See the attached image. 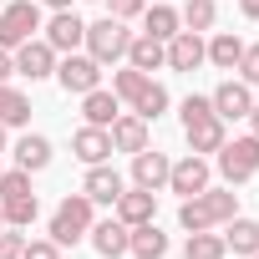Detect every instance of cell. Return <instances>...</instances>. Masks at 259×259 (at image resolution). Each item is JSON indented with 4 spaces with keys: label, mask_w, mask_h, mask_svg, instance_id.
Returning a JSON list of instances; mask_svg holds the SVG:
<instances>
[{
    "label": "cell",
    "mask_w": 259,
    "mask_h": 259,
    "mask_svg": "<svg viewBox=\"0 0 259 259\" xmlns=\"http://www.w3.org/2000/svg\"><path fill=\"white\" fill-rule=\"evenodd\" d=\"M168 188H173V193H183V198L203 193V188H208V163H203L198 153H188L183 163H173V168H168Z\"/></svg>",
    "instance_id": "obj_14"
},
{
    "label": "cell",
    "mask_w": 259,
    "mask_h": 259,
    "mask_svg": "<svg viewBox=\"0 0 259 259\" xmlns=\"http://www.w3.org/2000/svg\"><path fill=\"white\" fill-rule=\"evenodd\" d=\"M117 112H122V107H117V92L92 87V92L81 97V117H87L92 127H112V122H117Z\"/></svg>",
    "instance_id": "obj_22"
},
{
    "label": "cell",
    "mask_w": 259,
    "mask_h": 259,
    "mask_svg": "<svg viewBox=\"0 0 259 259\" xmlns=\"http://www.w3.org/2000/svg\"><path fill=\"white\" fill-rule=\"evenodd\" d=\"M41 6H51V11H71V0H41Z\"/></svg>",
    "instance_id": "obj_37"
},
{
    "label": "cell",
    "mask_w": 259,
    "mask_h": 259,
    "mask_svg": "<svg viewBox=\"0 0 259 259\" xmlns=\"http://www.w3.org/2000/svg\"><path fill=\"white\" fill-rule=\"evenodd\" d=\"M239 56H244V41H239V36L219 31V36L208 41V61H213L219 71H234V66H239Z\"/></svg>",
    "instance_id": "obj_28"
},
{
    "label": "cell",
    "mask_w": 259,
    "mask_h": 259,
    "mask_svg": "<svg viewBox=\"0 0 259 259\" xmlns=\"http://www.w3.org/2000/svg\"><path fill=\"white\" fill-rule=\"evenodd\" d=\"M219 173L229 178V188H234V183H249V178L259 173V138L249 133V138L224 143V148H219Z\"/></svg>",
    "instance_id": "obj_7"
},
{
    "label": "cell",
    "mask_w": 259,
    "mask_h": 259,
    "mask_svg": "<svg viewBox=\"0 0 259 259\" xmlns=\"http://www.w3.org/2000/svg\"><path fill=\"white\" fill-rule=\"evenodd\" d=\"M56 81L66 87V92H76V97H87L92 87H102V61H92V56H66L61 66H56Z\"/></svg>",
    "instance_id": "obj_9"
},
{
    "label": "cell",
    "mask_w": 259,
    "mask_h": 259,
    "mask_svg": "<svg viewBox=\"0 0 259 259\" xmlns=\"http://www.w3.org/2000/svg\"><path fill=\"white\" fill-rule=\"evenodd\" d=\"M183 16V31H213V21H219V6H213V0H188V6L178 11Z\"/></svg>",
    "instance_id": "obj_30"
},
{
    "label": "cell",
    "mask_w": 259,
    "mask_h": 259,
    "mask_svg": "<svg viewBox=\"0 0 259 259\" xmlns=\"http://www.w3.org/2000/svg\"><path fill=\"white\" fill-rule=\"evenodd\" d=\"M143 21H148V36H153V41H173L178 26H183V16H178L173 6H153V11H143Z\"/></svg>",
    "instance_id": "obj_27"
},
{
    "label": "cell",
    "mask_w": 259,
    "mask_h": 259,
    "mask_svg": "<svg viewBox=\"0 0 259 259\" xmlns=\"http://www.w3.org/2000/svg\"><path fill=\"white\" fill-rule=\"evenodd\" d=\"M254 259H259V254H254Z\"/></svg>",
    "instance_id": "obj_41"
},
{
    "label": "cell",
    "mask_w": 259,
    "mask_h": 259,
    "mask_svg": "<svg viewBox=\"0 0 259 259\" xmlns=\"http://www.w3.org/2000/svg\"><path fill=\"white\" fill-rule=\"evenodd\" d=\"M26 122H31V97L0 81V127H26Z\"/></svg>",
    "instance_id": "obj_24"
},
{
    "label": "cell",
    "mask_w": 259,
    "mask_h": 259,
    "mask_svg": "<svg viewBox=\"0 0 259 259\" xmlns=\"http://www.w3.org/2000/svg\"><path fill=\"white\" fill-rule=\"evenodd\" d=\"M107 138H112V153H143L148 148V117H122L117 112V122L107 127Z\"/></svg>",
    "instance_id": "obj_15"
},
{
    "label": "cell",
    "mask_w": 259,
    "mask_h": 259,
    "mask_svg": "<svg viewBox=\"0 0 259 259\" xmlns=\"http://www.w3.org/2000/svg\"><path fill=\"white\" fill-rule=\"evenodd\" d=\"M163 51H168V66L173 71H198L208 61V46H203L198 31H178L173 41H163Z\"/></svg>",
    "instance_id": "obj_11"
},
{
    "label": "cell",
    "mask_w": 259,
    "mask_h": 259,
    "mask_svg": "<svg viewBox=\"0 0 259 259\" xmlns=\"http://www.w3.org/2000/svg\"><path fill=\"white\" fill-rule=\"evenodd\" d=\"M107 6H112V16H117V21H133V16H143V11H148V0H107Z\"/></svg>",
    "instance_id": "obj_33"
},
{
    "label": "cell",
    "mask_w": 259,
    "mask_h": 259,
    "mask_svg": "<svg viewBox=\"0 0 259 259\" xmlns=\"http://www.w3.org/2000/svg\"><path fill=\"white\" fill-rule=\"evenodd\" d=\"M71 153L92 168V163H107L112 158V138H107V127H76V133H71Z\"/></svg>",
    "instance_id": "obj_18"
},
{
    "label": "cell",
    "mask_w": 259,
    "mask_h": 259,
    "mask_svg": "<svg viewBox=\"0 0 259 259\" xmlns=\"http://www.w3.org/2000/svg\"><path fill=\"white\" fill-rule=\"evenodd\" d=\"M87 234H92V249H97L102 259H122V254H127V234H133V229H127L122 219H107V224H92Z\"/></svg>",
    "instance_id": "obj_19"
},
{
    "label": "cell",
    "mask_w": 259,
    "mask_h": 259,
    "mask_svg": "<svg viewBox=\"0 0 259 259\" xmlns=\"http://www.w3.org/2000/svg\"><path fill=\"white\" fill-rule=\"evenodd\" d=\"M21 259H61V244H56V239H31V244L21 249Z\"/></svg>",
    "instance_id": "obj_32"
},
{
    "label": "cell",
    "mask_w": 259,
    "mask_h": 259,
    "mask_svg": "<svg viewBox=\"0 0 259 259\" xmlns=\"http://www.w3.org/2000/svg\"><path fill=\"white\" fill-rule=\"evenodd\" d=\"M51 163V143L41 138V133H26L21 143H16V168H26V173H41Z\"/></svg>",
    "instance_id": "obj_25"
},
{
    "label": "cell",
    "mask_w": 259,
    "mask_h": 259,
    "mask_svg": "<svg viewBox=\"0 0 259 259\" xmlns=\"http://www.w3.org/2000/svg\"><path fill=\"white\" fill-rule=\"evenodd\" d=\"M127 66H138V71H158V66H168L163 41H153L148 31H143V36H133V46H127Z\"/></svg>",
    "instance_id": "obj_23"
},
{
    "label": "cell",
    "mask_w": 259,
    "mask_h": 259,
    "mask_svg": "<svg viewBox=\"0 0 259 259\" xmlns=\"http://www.w3.org/2000/svg\"><path fill=\"white\" fill-rule=\"evenodd\" d=\"M36 31H41V6H36V0H16V6L0 11V46H6V51H16Z\"/></svg>",
    "instance_id": "obj_8"
},
{
    "label": "cell",
    "mask_w": 259,
    "mask_h": 259,
    "mask_svg": "<svg viewBox=\"0 0 259 259\" xmlns=\"http://www.w3.org/2000/svg\"><path fill=\"white\" fill-rule=\"evenodd\" d=\"M127 46H133V31H127V21L102 16V21H92V26H87V56H92V61L112 66V61H122V56H127Z\"/></svg>",
    "instance_id": "obj_5"
},
{
    "label": "cell",
    "mask_w": 259,
    "mask_h": 259,
    "mask_svg": "<svg viewBox=\"0 0 259 259\" xmlns=\"http://www.w3.org/2000/svg\"><path fill=\"white\" fill-rule=\"evenodd\" d=\"M87 229H92V198L87 193L61 198L56 213H51V239L56 244H76V239H87Z\"/></svg>",
    "instance_id": "obj_6"
},
{
    "label": "cell",
    "mask_w": 259,
    "mask_h": 259,
    "mask_svg": "<svg viewBox=\"0 0 259 259\" xmlns=\"http://www.w3.org/2000/svg\"><path fill=\"white\" fill-rule=\"evenodd\" d=\"M213 112L224 117V122H239V117H249V107H254V92H249V81H224L213 97Z\"/></svg>",
    "instance_id": "obj_16"
},
{
    "label": "cell",
    "mask_w": 259,
    "mask_h": 259,
    "mask_svg": "<svg viewBox=\"0 0 259 259\" xmlns=\"http://www.w3.org/2000/svg\"><path fill=\"white\" fill-rule=\"evenodd\" d=\"M0 213H6L11 229H26L36 219V193H31V173L26 168L0 173Z\"/></svg>",
    "instance_id": "obj_4"
},
{
    "label": "cell",
    "mask_w": 259,
    "mask_h": 259,
    "mask_svg": "<svg viewBox=\"0 0 259 259\" xmlns=\"http://www.w3.org/2000/svg\"><path fill=\"white\" fill-rule=\"evenodd\" d=\"M0 229H6V213H0Z\"/></svg>",
    "instance_id": "obj_39"
},
{
    "label": "cell",
    "mask_w": 259,
    "mask_h": 259,
    "mask_svg": "<svg viewBox=\"0 0 259 259\" xmlns=\"http://www.w3.org/2000/svg\"><path fill=\"white\" fill-rule=\"evenodd\" d=\"M229 219H234V188H203V193L183 198V208H178V224H183L188 234L219 229V224H229Z\"/></svg>",
    "instance_id": "obj_3"
},
{
    "label": "cell",
    "mask_w": 259,
    "mask_h": 259,
    "mask_svg": "<svg viewBox=\"0 0 259 259\" xmlns=\"http://www.w3.org/2000/svg\"><path fill=\"white\" fill-rule=\"evenodd\" d=\"M183 138L193 153H219L229 138H224V117L213 112L208 97H188L183 102Z\"/></svg>",
    "instance_id": "obj_2"
},
{
    "label": "cell",
    "mask_w": 259,
    "mask_h": 259,
    "mask_svg": "<svg viewBox=\"0 0 259 259\" xmlns=\"http://www.w3.org/2000/svg\"><path fill=\"white\" fill-rule=\"evenodd\" d=\"M249 122H254V138H259V107H249Z\"/></svg>",
    "instance_id": "obj_38"
},
{
    "label": "cell",
    "mask_w": 259,
    "mask_h": 259,
    "mask_svg": "<svg viewBox=\"0 0 259 259\" xmlns=\"http://www.w3.org/2000/svg\"><path fill=\"white\" fill-rule=\"evenodd\" d=\"M127 254H138V259H163L168 254V234L158 224H138L133 234H127Z\"/></svg>",
    "instance_id": "obj_21"
},
{
    "label": "cell",
    "mask_w": 259,
    "mask_h": 259,
    "mask_svg": "<svg viewBox=\"0 0 259 259\" xmlns=\"http://www.w3.org/2000/svg\"><path fill=\"white\" fill-rule=\"evenodd\" d=\"M239 81H249V87H259V41L254 46H244V56H239Z\"/></svg>",
    "instance_id": "obj_31"
},
{
    "label": "cell",
    "mask_w": 259,
    "mask_h": 259,
    "mask_svg": "<svg viewBox=\"0 0 259 259\" xmlns=\"http://www.w3.org/2000/svg\"><path fill=\"white\" fill-rule=\"evenodd\" d=\"M11 71H16V56H11V51H6V46H0V81H6V76H11Z\"/></svg>",
    "instance_id": "obj_35"
},
{
    "label": "cell",
    "mask_w": 259,
    "mask_h": 259,
    "mask_svg": "<svg viewBox=\"0 0 259 259\" xmlns=\"http://www.w3.org/2000/svg\"><path fill=\"white\" fill-rule=\"evenodd\" d=\"M239 11H244L249 21H259V0H239Z\"/></svg>",
    "instance_id": "obj_36"
},
{
    "label": "cell",
    "mask_w": 259,
    "mask_h": 259,
    "mask_svg": "<svg viewBox=\"0 0 259 259\" xmlns=\"http://www.w3.org/2000/svg\"><path fill=\"white\" fill-rule=\"evenodd\" d=\"M168 168H173V163H168L163 153H153V148L133 153V183H138V188H153V193H158V188L168 183Z\"/></svg>",
    "instance_id": "obj_20"
},
{
    "label": "cell",
    "mask_w": 259,
    "mask_h": 259,
    "mask_svg": "<svg viewBox=\"0 0 259 259\" xmlns=\"http://www.w3.org/2000/svg\"><path fill=\"white\" fill-rule=\"evenodd\" d=\"M81 41H87V21H81V16H71V11H56V16H51V26H46V46L71 56Z\"/></svg>",
    "instance_id": "obj_12"
},
{
    "label": "cell",
    "mask_w": 259,
    "mask_h": 259,
    "mask_svg": "<svg viewBox=\"0 0 259 259\" xmlns=\"http://www.w3.org/2000/svg\"><path fill=\"white\" fill-rule=\"evenodd\" d=\"M21 249H26V239H21V234L0 229V259H21Z\"/></svg>",
    "instance_id": "obj_34"
},
{
    "label": "cell",
    "mask_w": 259,
    "mask_h": 259,
    "mask_svg": "<svg viewBox=\"0 0 259 259\" xmlns=\"http://www.w3.org/2000/svg\"><path fill=\"white\" fill-rule=\"evenodd\" d=\"M188 259H224L229 254V244H224V234H213V229H198V234H188V249H183Z\"/></svg>",
    "instance_id": "obj_29"
},
{
    "label": "cell",
    "mask_w": 259,
    "mask_h": 259,
    "mask_svg": "<svg viewBox=\"0 0 259 259\" xmlns=\"http://www.w3.org/2000/svg\"><path fill=\"white\" fill-rule=\"evenodd\" d=\"M224 244H229L234 254L254 259V254H259V224H254V219H239V213H234V219H229V234H224Z\"/></svg>",
    "instance_id": "obj_26"
},
{
    "label": "cell",
    "mask_w": 259,
    "mask_h": 259,
    "mask_svg": "<svg viewBox=\"0 0 259 259\" xmlns=\"http://www.w3.org/2000/svg\"><path fill=\"white\" fill-rule=\"evenodd\" d=\"M112 92H117V102H127V107H133L138 117H148V122L168 112V92H163L148 71H138V66L117 71V76H112Z\"/></svg>",
    "instance_id": "obj_1"
},
{
    "label": "cell",
    "mask_w": 259,
    "mask_h": 259,
    "mask_svg": "<svg viewBox=\"0 0 259 259\" xmlns=\"http://www.w3.org/2000/svg\"><path fill=\"white\" fill-rule=\"evenodd\" d=\"M0 173H6V168H0Z\"/></svg>",
    "instance_id": "obj_40"
},
{
    "label": "cell",
    "mask_w": 259,
    "mask_h": 259,
    "mask_svg": "<svg viewBox=\"0 0 259 259\" xmlns=\"http://www.w3.org/2000/svg\"><path fill=\"white\" fill-rule=\"evenodd\" d=\"M112 208H117V219H122L127 229H138V224H153V213H158V193L133 183V188H122V193H117Z\"/></svg>",
    "instance_id": "obj_10"
},
{
    "label": "cell",
    "mask_w": 259,
    "mask_h": 259,
    "mask_svg": "<svg viewBox=\"0 0 259 259\" xmlns=\"http://www.w3.org/2000/svg\"><path fill=\"white\" fill-rule=\"evenodd\" d=\"M127 183H122V173L117 168H107V163H92L87 168V178H81V193L92 198V203H117V193H122Z\"/></svg>",
    "instance_id": "obj_17"
},
{
    "label": "cell",
    "mask_w": 259,
    "mask_h": 259,
    "mask_svg": "<svg viewBox=\"0 0 259 259\" xmlns=\"http://www.w3.org/2000/svg\"><path fill=\"white\" fill-rule=\"evenodd\" d=\"M16 71L31 76V81L56 76V51H51L46 41H21V46H16Z\"/></svg>",
    "instance_id": "obj_13"
}]
</instances>
